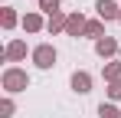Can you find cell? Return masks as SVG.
<instances>
[{
	"instance_id": "cell-1",
	"label": "cell",
	"mask_w": 121,
	"mask_h": 118,
	"mask_svg": "<svg viewBox=\"0 0 121 118\" xmlns=\"http://www.w3.org/2000/svg\"><path fill=\"white\" fill-rule=\"evenodd\" d=\"M0 85H3L7 95H13V92H26V89H30V72L20 69V66H7L3 76H0Z\"/></svg>"
},
{
	"instance_id": "cell-2",
	"label": "cell",
	"mask_w": 121,
	"mask_h": 118,
	"mask_svg": "<svg viewBox=\"0 0 121 118\" xmlns=\"http://www.w3.org/2000/svg\"><path fill=\"white\" fill-rule=\"evenodd\" d=\"M56 59H59V53H56L52 43H39V46L33 49V62H36V69H52Z\"/></svg>"
},
{
	"instance_id": "cell-3",
	"label": "cell",
	"mask_w": 121,
	"mask_h": 118,
	"mask_svg": "<svg viewBox=\"0 0 121 118\" xmlns=\"http://www.w3.org/2000/svg\"><path fill=\"white\" fill-rule=\"evenodd\" d=\"M20 59H26V43L23 39H10L7 49H3V62H20Z\"/></svg>"
},
{
	"instance_id": "cell-4",
	"label": "cell",
	"mask_w": 121,
	"mask_h": 118,
	"mask_svg": "<svg viewBox=\"0 0 121 118\" xmlns=\"http://www.w3.org/2000/svg\"><path fill=\"white\" fill-rule=\"evenodd\" d=\"M95 53H98L101 59H108V62H111V59L118 56V39H115V36H101L98 43H95Z\"/></svg>"
},
{
	"instance_id": "cell-5",
	"label": "cell",
	"mask_w": 121,
	"mask_h": 118,
	"mask_svg": "<svg viewBox=\"0 0 121 118\" xmlns=\"http://www.w3.org/2000/svg\"><path fill=\"white\" fill-rule=\"evenodd\" d=\"M85 23H88V20L82 17V13H69V17H65V36H82V33H85Z\"/></svg>"
},
{
	"instance_id": "cell-6",
	"label": "cell",
	"mask_w": 121,
	"mask_h": 118,
	"mask_svg": "<svg viewBox=\"0 0 121 118\" xmlns=\"http://www.w3.org/2000/svg\"><path fill=\"white\" fill-rule=\"evenodd\" d=\"M72 92H79V95H88L92 92V76L85 72V69H79V72H72Z\"/></svg>"
},
{
	"instance_id": "cell-7",
	"label": "cell",
	"mask_w": 121,
	"mask_h": 118,
	"mask_svg": "<svg viewBox=\"0 0 121 118\" xmlns=\"http://www.w3.org/2000/svg\"><path fill=\"white\" fill-rule=\"evenodd\" d=\"M95 10H98V20H118L121 13L118 0H95Z\"/></svg>"
},
{
	"instance_id": "cell-8",
	"label": "cell",
	"mask_w": 121,
	"mask_h": 118,
	"mask_svg": "<svg viewBox=\"0 0 121 118\" xmlns=\"http://www.w3.org/2000/svg\"><path fill=\"white\" fill-rule=\"evenodd\" d=\"M82 36L95 39V43H98L101 36H108V33H105V20H88V23H85V33H82Z\"/></svg>"
},
{
	"instance_id": "cell-9",
	"label": "cell",
	"mask_w": 121,
	"mask_h": 118,
	"mask_svg": "<svg viewBox=\"0 0 121 118\" xmlns=\"http://www.w3.org/2000/svg\"><path fill=\"white\" fill-rule=\"evenodd\" d=\"M17 23H23V20L17 17V10H13V7H3V10H0V26H3V30H13Z\"/></svg>"
},
{
	"instance_id": "cell-10",
	"label": "cell",
	"mask_w": 121,
	"mask_h": 118,
	"mask_svg": "<svg viewBox=\"0 0 121 118\" xmlns=\"http://www.w3.org/2000/svg\"><path fill=\"white\" fill-rule=\"evenodd\" d=\"M23 30H26V33H39L43 26H46V23H43V17L39 13H26V17H23V23H20Z\"/></svg>"
},
{
	"instance_id": "cell-11",
	"label": "cell",
	"mask_w": 121,
	"mask_h": 118,
	"mask_svg": "<svg viewBox=\"0 0 121 118\" xmlns=\"http://www.w3.org/2000/svg\"><path fill=\"white\" fill-rule=\"evenodd\" d=\"M65 17H69V13H56V17H49V20H46V30H49V33H65Z\"/></svg>"
},
{
	"instance_id": "cell-12",
	"label": "cell",
	"mask_w": 121,
	"mask_h": 118,
	"mask_svg": "<svg viewBox=\"0 0 121 118\" xmlns=\"http://www.w3.org/2000/svg\"><path fill=\"white\" fill-rule=\"evenodd\" d=\"M115 79H121V59H111L105 66V82H115Z\"/></svg>"
},
{
	"instance_id": "cell-13",
	"label": "cell",
	"mask_w": 121,
	"mask_h": 118,
	"mask_svg": "<svg viewBox=\"0 0 121 118\" xmlns=\"http://www.w3.org/2000/svg\"><path fill=\"white\" fill-rule=\"evenodd\" d=\"M98 118H121V112L111 105V102H101L98 105Z\"/></svg>"
},
{
	"instance_id": "cell-14",
	"label": "cell",
	"mask_w": 121,
	"mask_h": 118,
	"mask_svg": "<svg viewBox=\"0 0 121 118\" xmlns=\"http://www.w3.org/2000/svg\"><path fill=\"white\" fill-rule=\"evenodd\" d=\"M39 10H43V13H49V17L62 13V10H59V0H39Z\"/></svg>"
},
{
	"instance_id": "cell-15",
	"label": "cell",
	"mask_w": 121,
	"mask_h": 118,
	"mask_svg": "<svg viewBox=\"0 0 121 118\" xmlns=\"http://www.w3.org/2000/svg\"><path fill=\"white\" fill-rule=\"evenodd\" d=\"M13 112H17V105H13V98L7 95V98H3V102H0V118H10V115H13Z\"/></svg>"
},
{
	"instance_id": "cell-16",
	"label": "cell",
	"mask_w": 121,
	"mask_h": 118,
	"mask_svg": "<svg viewBox=\"0 0 121 118\" xmlns=\"http://www.w3.org/2000/svg\"><path fill=\"white\" fill-rule=\"evenodd\" d=\"M108 98H111V102H118V98H121V79L108 82Z\"/></svg>"
},
{
	"instance_id": "cell-17",
	"label": "cell",
	"mask_w": 121,
	"mask_h": 118,
	"mask_svg": "<svg viewBox=\"0 0 121 118\" xmlns=\"http://www.w3.org/2000/svg\"><path fill=\"white\" fill-rule=\"evenodd\" d=\"M118 23H121V13H118Z\"/></svg>"
}]
</instances>
